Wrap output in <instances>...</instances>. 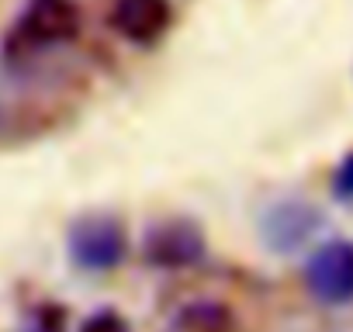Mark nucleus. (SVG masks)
I'll return each mask as SVG.
<instances>
[{
  "mask_svg": "<svg viewBox=\"0 0 353 332\" xmlns=\"http://www.w3.org/2000/svg\"><path fill=\"white\" fill-rule=\"evenodd\" d=\"M305 287L325 308H343L353 301V242L329 239L305 260Z\"/></svg>",
  "mask_w": 353,
  "mask_h": 332,
  "instance_id": "obj_2",
  "label": "nucleus"
},
{
  "mask_svg": "<svg viewBox=\"0 0 353 332\" xmlns=\"http://www.w3.org/2000/svg\"><path fill=\"white\" fill-rule=\"evenodd\" d=\"M319 229H322V215L308 201H281L260 222V236L274 253H294L308 246Z\"/></svg>",
  "mask_w": 353,
  "mask_h": 332,
  "instance_id": "obj_5",
  "label": "nucleus"
},
{
  "mask_svg": "<svg viewBox=\"0 0 353 332\" xmlns=\"http://www.w3.org/2000/svg\"><path fill=\"white\" fill-rule=\"evenodd\" d=\"M108 21L125 42L152 45L173 25V4L170 0H114Z\"/></svg>",
  "mask_w": 353,
  "mask_h": 332,
  "instance_id": "obj_6",
  "label": "nucleus"
},
{
  "mask_svg": "<svg viewBox=\"0 0 353 332\" xmlns=\"http://www.w3.org/2000/svg\"><path fill=\"white\" fill-rule=\"evenodd\" d=\"M14 35L28 45H63L80 35V8L73 0H28Z\"/></svg>",
  "mask_w": 353,
  "mask_h": 332,
  "instance_id": "obj_4",
  "label": "nucleus"
},
{
  "mask_svg": "<svg viewBox=\"0 0 353 332\" xmlns=\"http://www.w3.org/2000/svg\"><path fill=\"white\" fill-rule=\"evenodd\" d=\"M166 332H239V322L229 311V304L212 301V298H198L170 318Z\"/></svg>",
  "mask_w": 353,
  "mask_h": 332,
  "instance_id": "obj_7",
  "label": "nucleus"
},
{
  "mask_svg": "<svg viewBox=\"0 0 353 332\" xmlns=\"http://www.w3.org/2000/svg\"><path fill=\"white\" fill-rule=\"evenodd\" d=\"M28 332H63V315L52 311V308H42V311L35 315V322H32Z\"/></svg>",
  "mask_w": 353,
  "mask_h": 332,
  "instance_id": "obj_10",
  "label": "nucleus"
},
{
  "mask_svg": "<svg viewBox=\"0 0 353 332\" xmlns=\"http://www.w3.org/2000/svg\"><path fill=\"white\" fill-rule=\"evenodd\" d=\"M80 332H132V329H128V322H125L118 311L104 308V311L87 315V318L80 322Z\"/></svg>",
  "mask_w": 353,
  "mask_h": 332,
  "instance_id": "obj_9",
  "label": "nucleus"
},
{
  "mask_svg": "<svg viewBox=\"0 0 353 332\" xmlns=\"http://www.w3.org/2000/svg\"><path fill=\"white\" fill-rule=\"evenodd\" d=\"M332 198L343 205H353V152H346L332 170Z\"/></svg>",
  "mask_w": 353,
  "mask_h": 332,
  "instance_id": "obj_8",
  "label": "nucleus"
},
{
  "mask_svg": "<svg viewBox=\"0 0 353 332\" xmlns=\"http://www.w3.org/2000/svg\"><path fill=\"white\" fill-rule=\"evenodd\" d=\"M66 249H70V260H73L80 270L108 273V270H114V267L125 260L128 239H125V229H121L118 218L87 215V218H77V222L70 225Z\"/></svg>",
  "mask_w": 353,
  "mask_h": 332,
  "instance_id": "obj_1",
  "label": "nucleus"
},
{
  "mask_svg": "<svg viewBox=\"0 0 353 332\" xmlns=\"http://www.w3.org/2000/svg\"><path fill=\"white\" fill-rule=\"evenodd\" d=\"M142 256L152 267H159V270H184V267L201 263V256H205V236L188 218H166V222H156L145 232Z\"/></svg>",
  "mask_w": 353,
  "mask_h": 332,
  "instance_id": "obj_3",
  "label": "nucleus"
}]
</instances>
